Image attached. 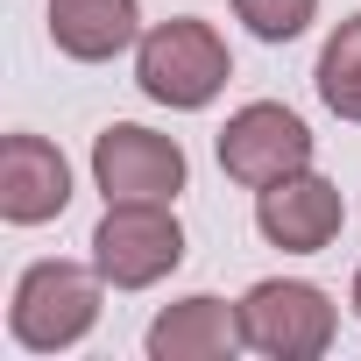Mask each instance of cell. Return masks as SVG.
Instances as JSON below:
<instances>
[{
  "label": "cell",
  "instance_id": "cell-5",
  "mask_svg": "<svg viewBox=\"0 0 361 361\" xmlns=\"http://www.w3.org/2000/svg\"><path fill=\"white\" fill-rule=\"evenodd\" d=\"M220 170L234 177V185H255V192L276 185V177H290V170H312V128L290 106L255 99V106L227 114V128H220Z\"/></svg>",
  "mask_w": 361,
  "mask_h": 361
},
{
  "label": "cell",
  "instance_id": "cell-4",
  "mask_svg": "<svg viewBox=\"0 0 361 361\" xmlns=\"http://www.w3.org/2000/svg\"><path fill=\"white\" fill-rule=\"evenodd\" d=\"M241 340L269 361H312V354L333 347V298L319 283L269 276L241 298Z\"/></svg>",
  "mask_w": 361,
  "mask_h": 361
},
{
  "label": "cell",
  "instance_id": "cell-8",
  "mask_svg": "<svg viewBox=\"0 0 361 361\" xmlns=\"http://www.w3.org/2000/svg\"><path fill=\"white\" fill-rule=\"evenodd\" d=\"M71 206V163L43 135H8L0 142V213L15 227H43Z\"/></svg>",
  "mask_w": 361,
  "mask_h": 361
},
{
  "label": "cell",
  "instance_id": "cell-7",
  "mask_svg": "<svg viewBox=\"0 0 361 361\" xmlns=\"http://www.w3.org/2000/svg\"><path fill=\"white\" fill-rule=\"evenodd\" d=\"M340 220H347L340 185H326V177H312V170H290V177H276V185L255 192V227H262V241H276V248H290V255H319V248L340 234Z\"/></svg>",
  "mask_w": 361,
  "mask_h": 361
},
{
  "label": "cell",
  "instance_id": "cell-6",
  "mask_svg": "<svg viewBox=\"0 0 361 361\" xmlns=\"http://www.w3.org/2000/svg\"><path fill=\"white\" fill-rule=\"evenodd\" d=\"M92 177H99L106 206L114 199H156V206H170L177 192H185V149H177L170 135H156V128L114 121L92 142Z\"/></svg>",
  "mask_w": 361,
  "mask_h": 361
},
{
  "label": "cell",
  "instance_id": "cell-9",
  "mask_svg": "<svg viewBox=\"0 0 361 361\" xmlns=\"http://www.w3.org/2000/svg\"><path fill=\"white\" fill-rule=\"evenodd\" d=\"M234 347H248L241 340V305H220V298H177L156 326H149V354L156 361H220V354H234Z\"/></svg>",
  "mask_w": 361,
  "mask_h": 361
},
{
  "label": "cell",
  "instance_id": "cell-10",
  "mask_svg": "<svg viewBox=\"0 0 361 361\" xmlns=\"http://www.w3.org/2000/svg\"><path fill=\"white\" fill-rule=\"evenodd\" d=\"M142 8L135 0H50V43L78 64H106L135 43Z\"/></svg>",
  "mask_w": 361,
  "mask_h": 361
},
{
  "label": "cell",
  "instance_id": "cell-13",
  "mask_svg": "<svg viewBox=\"0 0 361 361\" xmlns=\"http://www.w3.org/2000/svg\"><path fill=\"white\" fill-rule=\"evenodd\" d=\"M354 312H361V269H354Z\"/></svg>",
  "mask_w": 361,
  "mask_h": 361
},
{
  "label": "cell",
  "instance_id": "cell-3",
  "mask_svg": "<svg viewBox=\"0 0 361 361\" xmlns=\"http://www.w3.org/2000/svg\"><path fill=\"white\" fill-rule=\"evenodd\" d=\"M92 262L114 290H149L185 262V227L156 199H114L106 220L92 227Z\"/></svg>",
  "mask_w": 361,
  "mask_h": 361
},
{
  "label": "cell",
  "instance_id": "cell-12",
  "mask_svg": "<svg viewBox=\"0 0 361 361\" xmlns=\"http://www.w3.org/2000/svg\"><path fill=\"white\" fill-rule=\"evenodd\" d=\"M234 15H241L262 43H290V36H305V29H312L319 0H234Z\"/></svg>",
  "mask_w": 361,
  "mask_h": 361
},
{
  "label": "cell",
  "instance_id": "cell-2",
  "mask_svg": "<svg viewBox=\"0 0 361 361\" xmlns=\"http://www.w3.org/2000/svg\"><path fill=\"white\" fill-rule=\"evenodd\" d=\"M99 262H29L22 283H15V305H8V333L29 347V354H64L92 333L99 319Z\"/></svg>",
  "mask_w": 361,
  "mask_h": 361
},
{
  "label": "cell",
  "instance_id": "cell-1",
  "mask_svg": "<svg viewBox=\"0 0 361 361\" xmlns=\"http://www.w3.org/2000/svg\"><path fill=\"white\" fill-rule=\"evenodd\" d=\"M227 78H234V57H227V43H220L213 22L177 15V22H156V29L135 43V85H142L156 106L192 114V106H206Z\"/></svg>",
  "mask_w": 361,
  "mask_h": 361
},
{
  "label": "cell",
  "instance_id": "cell-11",
  "mask_svg": "<svg viewBox=\"0 0 361 361\" xmlns=\"http://www.w3.org/2000/svg\"><path fill=\"white\" fill-rule=\"evenodd\" d=\"M312 78H319V99H326L340 121H361V15H347V22L326 36Z\"/></svg>",
  "mask_w": 361,
  "mask_h": 361
}]
</instances>
